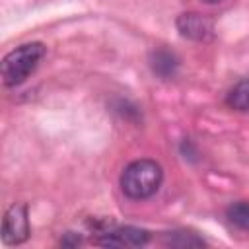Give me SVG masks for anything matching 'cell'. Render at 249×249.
Masks as SVG:
<instances>
[{
    "label": "cell",
    "mask_w": 249,
    "mask_h": 249,
    "mask_svg": "<svg viewBox=\"0 0 249 249\" xmlns=\"http://www.w3.org/2000/svg\"><path fill=\"white\" fill-rule=\"evenodd\" d=\"M226 216L233 226L249 231V202L247 200H237V202L230 204L226 210Z\"/></svg>",
    "instance_id": "8"
},
{
    "label": "cell",
    "mask_w": 249,
    "mask_h": 249,
    "mask_svg": "<svg viewBox=\"0 0 249 249\" xmlns=\"http://www.w3.org/2000/svg\"><path fill=\"white\" fill-rule=\"evenodd\" d=\"M80 243V235H76L74 231H68L64 239H60V245H78Z\"/></svg>",
    "instance_id": "10"
},
{
    "label": "cell",
    "mask_w": 249,
    "mask_h": 249,
    "mask_svg": "<svg viewBox=\"0 0 249 249\" xmlns=\"http://www.w3.org/2000/svg\"><path fill=\"white\" fill-rule=\"evenodd\" d=\"M45 53H47V47L39 41L23 43V45L16 47L14 51H10L2 58V82H4V86L14 88V86L23 84L37 70Z\"/></svg>",
    "instance_id": "2"
},
{
    "label": "cell",
    "mask_w": 249,
    "mask_h": 249,
    "mask_svg": "<svg viewBox=\"0 0 249 249\" xmlns=\"http://www.w3.org/2000/svg\"><path fill=\"white\" fill-rule=\"evenodd\" d=\"M165 245H173V247H202L204 239L196 237L191 231H169L165 235Z\"/></svg>",
    "instance_id": "9"
},
{
    "label": "cell",
    "mask_w": 249,
    "mask_h": 249,
    "mask_svg": "<svg viewBox=\"0 0 249 249\" xmlns=\"http://www.w3.org/2000/svg\"><path fill=\"white\" fill-rule=\"evenodd\" d=\"M31 228H29V214L27 204L14 202L2 220V243L4 245H21L29 239Z\"/></svg>",
    "instance_id": "3"
},
{
    "label": "cell",
    "mask_w": 249,
    "mask_h": 249,
    "mask_svg": "<svg viewBox=\"0 0 249 249\" xmlns=\"http://www.w3.org/2000/svg\"><path fill=\"white\" fill-rule=\"evenodd\" d=\"M150 241V231L142 230V228H134V226H121V228H113L107 230L103 233H99V237L93 239L95 245L101 247H142Z\"/></svg>",
    "instance_id": "5"
},
{
    "label": "cell",
    "mask_w": 249,
    "mask_h": 249,
    "mask_svg": "<svg viewBox=\"0 0 249 249\" xmlns=\"http://www.w3.org/2000/svg\"><path fill=\"white\" fill-rule=\"evenodd\" d=\"M200 2H204V4H220V2H224V0H200Z\"/></svg>",
    "instance_id": "11"
},
{
    "label": "cell",
    "mask_w": 249,
    "mask_h": 249,
    "mask_svg": "<svg viewBox=\"0 0 249 249\" xmlns=\"http://www.w3.org/2000/svg\"><path fill=\"white\" fill-rule=\"evenodd\" d=\"M175 27H177L181 37L191 39V41H198V43H208L216 35L214 19L208 18L206 14H198V12L179 14L175 19Z\"/></svg>",
    "instance_id": "4"
},
{
    "label": "cell",
    "mask_w": 249,
    "mask_h": 249,
    "mask_svg": "<svg viewBox=\"0 0 249 249\" xmlns=\"http://www.w3.org/2000/svg\"><path fill=\"white\" fill-rule=\"evenodd\" d=\"M226 103L233 111H249V78L237 82L226 95Z\"/></svg>",
    "instance_id": "7"
},
{
    "label": "cell",
    "mask_w": 249,
    "mask_h": 249,
    "mask_svg": "<svg viewBox=\"0 0 249 249\" xmlns=\"http://www.w3.org/2000/svg\"><path fill=\"white\" fill-rule=\"evenodd\" d=\"M163 183V169L156 160H134L130 161L119 179L121 191L132 200H144L154 196Z\"/></svg>",
    "instance_id": "1"
},
{
    "label": "cell",
    "mask_w": 249,
    "mask_h": 249,
    "mask_svg": "<svg viewBox=\"0 0 249 249\" xmlns=\"http://www.w3.org/2000/svg\"><path fill=\"white\" fill-rule=\"evenodd\" d=\"M150 66H152V70H154L156 76H160L161 80H169V78L175 76L177 66H179V60H177V56L171 51H167V49H156L150 54Z\"/></svg>",
    "instance_id": "6"
}]
</instances>
